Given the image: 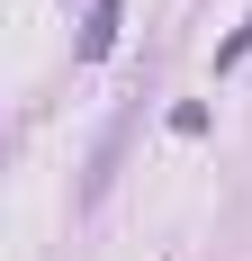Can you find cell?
I'll use <instances>...</instances> for the list:
<instances>
[{
    "mask_svg": "<svg viewBox=\"0 0 252 261\" xmlns=\"http://www.w3.org/2000/svg\"><path fill=\"white\" fill-rule=\"evenodd\" d=\"M117 27H126L117 0H90V18H81V45H72V54H81V63H99V54L117 45Z\"/></svg>",
    "mask_w": 252,
    "mask_h": 261,
    "instance_id": "obj_1",
    "label": "cell"
},
{
    "mask_svg": "<svg viewBox=\"0 0 252 261\" xmlns=\"http://www.w3.org/2000/svg\"><path fill=\"white\" fill-rule=\"evenodd\" d=\"M243 54H252V9H243V27H234L225 45H216V72H234V63H243Z\"/></svg>",
    "mask_w": 252,
    "mask_h": 261,
    "instance_id": "obj_2",
    "label": "cell"
}]
</instances>
